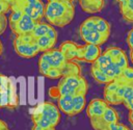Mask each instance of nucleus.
Returning a JSON list of instances; mask_svg holds the SVG:
<instances>
[{
  "label": "nucleus",
  "instance_id": "9b49d317",
  "mask_svg": "<svg viewBox=\"0 0 133 130\" xmlns=\"http://www.w3.org/2000/svg\"><path fill=\"white\" fill-rule=\"evenodd\" d=\"M39 59L46 61L51 68H55V69H59L62 72V68L64 67L65 62L68 61L64 56L62 55V53L59 51V49L57 48H53L49 51L43 52Z\"/></svg>",
  "mask_w": 133,
  "mask_h": 130
},
{
  "label": "nucleus",
  "instance_id": "c756f323",
  "mask_svg": "<svg viewBox=\"0 0 133 130\" xmlns=\"http://www.w3.org/2000/svg\"><path fill=\"white\" fill-rule=\"evenodd\" d=\"M123 104L129 109V111L133 110V97H131V98H129V99L123 101Z\"/></svg>",
  "mask_w": 133,
  "mask_h": 130
},
{
  "label": "nucleus",
  "instance_id": "f03ea898",
  "mask_svg": "<svg viewBox=\"0 0 133 130\" xmlns=\"http://www.w3.org/2000/svg\"><path fill=\"white\" fill-rule=\"evenodd\" d=\"M60 110L55 104L44 102L33 112L32 121L42 128H55L60 122Z\"/></svg>",
  "mask_w": 133,
  "mask_h": 130
},
{
  "label": "nucleus",
  "instance_id": "a211bd4d",
  "mask_svg": "<svg viewBox=\"0 0 133 130\" xmlns=\"http://www.w3.org/2000/svg\"><path fill=\"white\" fill-rule=\"evenodd\" d=\"M35 41H36V45L39 49V52H42V53L53 49L56 45V42H57L56 38H53V37H51L47 34L44 35V36L35 38Z\"/></svg>",
  "mask_w": 133,
  "mask_h": 130
},
{
  "label": "nucleus",
  "instance_id": "39448f33",
  "mask_svg": "<svg viewBox=\"0 0 133 130\" xmlns=\"http://www.w3.org/2000/svg\"><path fill=\"white\" fill-rule=\"evenodd\" d=\"M14 48L16 53L23 58H32L39 53L36 41L30 33L16 35L14 40Z\"/></svg>",
  "mask_w": 133,
  "mask_h": 130
},
{
  "label": "nucleus",
  "instance_id": "72a5a7b5",
  "mask_svg": "<svg viewBox=\"0 0 133 130\" xmlns=\"http://www.w3.org/2000/svg\"><path fill=\"white\" fill-rule=\"evenodd\" d=\"M128 119H129V122L133 125V110L129 111V114H128Z\"/></svg>",
  "mask_w": 133,
  "mask_h": 130
},
{
  "label": "nucleus",
  "instance_id": "aec40b11",
  "mask_svg": "<svg viewBox=\"0 0 133 130\" xmlns=\"http://www.w3.org/2000/svg\"><path fill=\"white\" fill-rule=\"evenodd\" d=\"M81 68L75 60H68L62 68V77L68 75H80Z\"/></svg>",
  "mask_w": 133,
  "mask_h": 130
},
{
  "label": "nucleus",
  "instance_id": "58836bf2",
  "mask_svg": "<svg viewBox=\"0 0 133 130\" xmlns=\"http://www.w3.org/2000/svg\"><path fill=\"white\" fill-rule=\"evenodd\" d=\"M116 1H117V2H118V4H119V3H122V2H123V1H125V0H116Z\"/></svg>",
  "mask_w": 133,
  "mask_h": 130
},
{
  "label": "nucleus",
  "instance_id": "2f4dec72",
  "mask_svg": "<svg viewBox=\"0 0 133 130\" xmlns=\"http://www.w3.org/2000/svg\"><path fill=\"white\" fill-rule=\"evenodd\" d=\"M32 130H55V128H42V127H39L37 125H34Z\"/></svg>",
  "mask_w": 133,
  "mask_h": 130
},
{
  "label": "nucleus",
  "instance_id": "dca6fc26",
  "mask_svg": "<svg viewBox=\"0 0 133 130\" xmlns=\"http://www.w3.org/2000/svg\"><path fill=\"white\" fill-rule=\"evenodd\" d=\"M81 9L84 12L94 15L100 12L105 6V0H79Z\"/></svg>",
  "mask_w": 133,
  "mask_h": 130
},
{
  "label": "nucleus",
  "instance_id": "393cba45",
  "mask_svg": "<svg viewBox=\"0 0 133 130\" xmlns=\"http://www.w3.org/2000/svg\"><path fill=\"white\" fill-rule=\"evenodd\" d=\"M104 52L107 53V54L112 58V60H115V59H116L121 54H123L125 51L122 50V49L118 48V47H109V48L106 49Z\"/></svg>",
  "mask_w": 133,
  "mask_h": 130
},
{
  "label": "nucleus",
  "instance_id": "a878e982",
  "mask_svg": "<svg viewBox=\"0 0 133 130\" xmlns=\"http://www.w3.org/2000/svg\"><path fill=\"white\" fill-rule=\"evenodd\" d=\"M114 62H115V64L123 71L124 69H126L127 67H129V64H128V57H127V55H126V53L124 52L123 54H121L115 60H113Z\"/></svg>",
  "mask_w": 133,
  "mask_h": 130
},
{
  "label": "nucleus",
  "instance_id": "f3484780",
  "mask_svg": "<svg viewBox=\"0 0 133 130\" xmlns=\"http://www.w3.org/2000/svg\"><path fill=\"white\" fill-rule=\"evenodd\" d=\"M73 97L72 95H65L57 97V107L60 111L65 113L69 116L75 115L74 113V103H73Z\"/></svg>",
  "mask_w": 133,
  "mask_h": 130
},
{
  "label": "nucleus",
  "instance_id": "f8f14e48",
  "mask_svg": "<svg viewBox=\"0 0 133 130\" xmlns=\"http://www.w3.org/2000/svg\"><path fill=\"white\" fill-rule=\"evenodd\" d=\"M79 33H80L81 38L85 42V44H91V45H97V46L103 45L109 38V36L104 35L95 29L86 28L82 25H80L79 27Z\"/></svg>",
  "mask_w": 133,
  "mask_h": 130
},
{
  "label": "nucleus",
  "instance_id": "7c9ffc66",
  "mask_svg": "<svg viewBox=\"0 0 133 130\" xmlns=\"http://www.w3.org/2000/svg\"><path fill=\"white\" fill-rule=\"evenodd\" d=\"M122 17H123V19H124L126 22H129V23H133V12H130V14H126V15H123Z\"/></svg>",
  "mask_w": 133,
  "mask_h": 130
},
{
  "label": "nucleus",
  "instance_id": "4c0bfd02",
  "mask_svg": "<svg viewBox=\"0 0 133 130\" xmlns=\"http://www.w3.org/2000/svg\"><path fill=\"white\" fill-rule=\"evenodd\" d=\"M52 1H58V0H48V2H52ZM60 1H71V2H73L74 0H60Z\"/></svg>",
  "mask_w": 133,
  "mask_h": 130
},
{
  "label": "nucleus",
  "instance_id": "4be33fe9",
  "mask_svg": "<svg viewBox=\"0 0 133 130\" xmlns=\"http://www.w3.org/2000/svg\"><path fill=\"white\" fill-rule=\"evenodd\" d=\"M73 103H74V113L76 115V114L80 113L84 109V107L86 106L85 95H74Z\"/></svg>",
  "mask_w": 133,
  "mask_h": 130
},
{
  "label": "nucleus",
  "instance_id": "5701e85b",
  "mask_svg": "<svg viewBox=\"0 0 133 130\" xmlns=\"http://www.w3.org/2000/svg\"><path fill=\"white\" fill-rule=\"evenodd\" d=\"M122 82L125 83H132L133 84V68L132 67H127L124 69L121 73V75L116 78Z\"/></svg>",
  "mask_w": 133,
  "mask_h": 130
},
{
  "label": "nucleus",
  "instance_id": "412c9836",
  "mask_svg": "<svg viewBox=\"0 0 133 130\" xmlns=\"http://www.w3.org/2000/svg\"><path fill=\"white\" fill-rule=\"evenodd\" d=\"M90 73H91V76L94 77V79L98 82V83H100V84H107V83H109L110 81H112L108 76H106L101 70H99L96 66H94V64H91V68H90Z\"/></svg>",
  "mask_w": 133,
  "mask_h": 130
},
{
  "label": "nucleus",
  "instance_id": "cd10ccee",
  "mask_svg": "<svg viewBox=\"0 0 133 130\" xmlns=\"http://www.w3.org/2000/svg\"><path fill=\"white\" fill-rule=\"evenodd\" d=\"M8 25V19L5 15H0V34H2Z\"/></svg>",
  "mask_w": 133,
  "mask_h": 130
},
{
  "label": "nucleus",
  "instance_id": "473e14b6",
  "mask_svg": "<svg viewBox=\"0 0 133 130\" xmlns=\"http://www.w3.org/2000/svg\"><path fill=\"white\" fill-rule=\"evenodd\" d=\"M0 130H9L8 127H7V125L2 120H0Z\"/></svg>",
  "mask_w": 133,
  "mask_h": 130
},
{
  "label": "nucleus",
  "instance_id": "b1692460",
  "mask_svg": "<svg viewBox=\"0 0 133 130\" xmlns=\"http://www.w3.org/2000/svg\"><path fill=\"white\" fill-rule=\"evenodd\" d=\"M119 10L122 16L133 12V0H125L119 3Z\"/></svg>",
  "mask_w": 133,
  "mask_h": 130
},
{
  "label": "nucleus",
  "instance_id": "4468645a",
  "mask_svg": "<svg viewBox=\"0 0 133 130\" xmlns=\"http://www.w3.org/2000/svg\"><path fill=\"white\" fill-rule=\"evenodd\" d=\"M108 106L104 99H92L86 106V114L89 120L99 119L103 115Z\"/></svg>",
  "mask_w": 133,
  "mask_h": 130
},
{
  "label": "nucleus",
  "instance_id": "c85d7f7f",
  "mask_svg": "<svg viewBox=\"0 0 133 130\" xmlns=\"http://www.w3.org/2000/svg\"><path fill=\"white\" fill-rule=\"evenodd\" d=\"M127 44L131 50H133V28L128 32L127 35Z\"/></svg>",
  "mask_w": 133,
  "mask_h": 130
},
{
  "label": "nucleus",
  "instance_id": "f257e3e1",
  "mask_svg": "<svg viewBox=\"0 0 133 130\" xmlns=\"http://www.w3.org/2000/svg\"><path fill=\"white\" fill-rule=\"evenodd\" d=\"M44 17L52 26L64 27L75 17V5L71 1H52L45 4Z\"/></svg>",
  "mask_w": 133,
  "mask_h": 130
},
{
  "label": "nucleus",
  "instance_id": "6ab92c4d",
  "mask_svg": "<svg viewBox=\"0 0 133 130\" xmlns=\"http://www.w3.org/2000/svg\"><path fill=\"white\" fill-rule=\"evenodd\" d=\"M52 27H53V26H52V25H50L49 23H47V22H43V21H39V22H37L36 26L34 27L33 31H32L30 34H31L34 38H37V37H41V36L46 35V34L48 33V31H49Z\"/></svg>",
  "mask_w": 133,
  "mask_h": 130
},
{
  "label": "nucleus",
  "instance_id": "7ed1b4c3",
  "mask_svg": "<svg viewBox=\"0 0 133 130\" xmlns=\"http://www.w3.org/2000/svg\"><path fill=\"white\" fill-rule=\"evenodd\" d=\"M88 89V83L80 75H68L59 79L56 86V97L65 95H85Z\"/></svg>",
  "mask_w": 133,
  "mask_h": 130
},
{
  "label": "nucleus",
  "instance_id": "2eb2a0df",
  "mask_svg": "<svg viewBox=\"0 0 133 130\" xmlns=\"http://www.w3.org/2000/svg\"><path fill=\"white\" fill-rule=\"evenodd\" d=\"M58 49L66 60H78L80 46L77 45L76 43L71 42V41L63 42L60 44Z\"/></svg>",
  "mask_w": 133,
  "mask_h": 130
},
{
  "label": "nucleus",
  "instance_id": "20e7f679",
  "mask_svg": "<svg viewBox=\"0 0 133 130\" xmlns=\"http://www.w3.org/2000/svg\"><path fill=\"white\" fill-rule=\"evenodd\" d=\"M19 105V96L15 83L0 74V107L15 108Z\"/></svg>",
  "mask_w": 133,
  "mask_h": 130
},
{
  "label": "nucleus",
  "instance_id": "0eeeda50",
  "mask_svg": "<svg viewBox=\"0 0 133 130\" xmlns=\"http://www.w3.org/2000/svg\"><path fill=\"white\" fill-rule=\"evenodd\" d=\"M91 64L96 66L99 70H101L111 80L116 79L121 75V73H122V70L115 64V62L112 60V58L107 53H105V52H103L97 58V60L94 63H91Z\"/></svg>",
  "mask_w": 133,
  "mask_h": 130
},
{
  "label": "nucleus",
  "instance_id": "ddd939ff",
  "mask_svg": "<svg viewBox=\"0 0 133 130\" xmlns=\"http://www.w3.org/2000/svg\"><path fill=\"white\" fill-rule=\"evenodd\" d=\"M101 54H102V51H101L100 46L91 45V44H85L83 46H80L78 60L94 63Z\"/></svg>",
  "mask_w": 133,
  "mask_h": 130
},
{
  "label": "nucleus",
  "instance_id": "9d476101",
  "mask_svg": "<svg viewBox=\"0 0 133 130\" xmlns=\"http://www.w3.org/2000/svg\"><path fill=\"white\" fill-rule=\"evenodd\" d=\"M81 25L86 27V28H89V29H95L104 35H107V36L110 35V30H111L110 24L108 23L107 20H105L102 17L91 16V17L85 19L81 23Z\"/></svg>",
  "mask_w": 133,
  "mask_h": 130
},
{
  "label": "nucleus",
  "instance_id": "f704fd0d",
  "mask_svg": "<svg viewBox=\"0 0 133 130\" xmlns=\"http://www.w3.org/2000/svg\"><path fill=\"white\" fill-rule=\"evenodd\" d=\"M0 2H7V3H9V4H12L14 0H0Z\"/></svg>",
  "mask_w": 133,
  "mask_h": 130
},
{
  "label": "nucleus",
  "instance_id": "423d86ee",
  "mask_svg": "<svg viewBox=\"0 0 133 130\" xmlns=\"http://www.w3.org/2000/svg\"><path fill=\"white\" fill-rule=\"evenodd\" d=\"M11 7L19 8L23 14L39 22L44 17L45 4L42 0H14Z\"/></svg>",
  "mask_w": 133,
  "mask_h": 130
},
{
  "label": "nucleus",
  "instance_id": "c9c22d12",
  "mask_svg": "<svg viewBox=\"0 0 133 130\" xmlns=\"http://www.w3.org/2000/svg\"><path fill=\"white\" fill-rule=\"evenodd\" d=\"M2 52H3V46H2V43H1V40H0V56H1Z\"/></svg>",
  "mask_w": 133,
  "mask_h": 130
},
{
  "label": "nucleus",
  "instance_id": "e433bc0d",
  "mask_svg": "<svg viewBox=\"0 0 133 130\" xmlns=\"http://www.w3.org/2000/svg\"><path fill=\"white\" fill-rule=\"evenodd\" d=\"M130 59H131V61H132V63H133V50L130 51Z\"/></svg>",
  "mask_w": 133,
  "mask_h": 130
},
{
  "label": "nucleus",
  "instance_id": "bb28decb",
  "mask_svg": "<svg viewBox=\"0 0 133 130\" xmlns=\"http://www.w3.org/2000/svg\"><path fill=\"white\" fill-rule=\"evenodd\" d=\"M107 130H130V129H129L126 125L116 122V123H111V124H109L108 127H107Z\"/></svg>",
  "mask_w": 133,
  "mask_h": 130
},
{
  "label": "nucleus",
  "instance_id": "1a4fd4ad",
  "mask_svg": "<svg viewBox=\"0 0 133 130\" xmlns=\"http://www.w3.org/2000/svg\"><path fill=\"white\" fill-rule=\"evenodd\" d=\"M36 24H37V21H35L31 17L23 14L22 17L15 24L9 26V28H10V30L12 31V33L15 35L29 34L33 31Z\"/></svg>",
  "mask_w": 133,
  "mask_h": 130
},
{
  "label": "nucleus",
  "instance_id": "6e6552de",
  "mask_svg": "<svg viewBox=\"0 0 133 130\" xmlns=\"http://www.w3.org/2000/svg\"><path fill=\"white\" fill-rule=\"evenodd\" d=\"M116 122H118V114L116 110L109 105L101 118L90 120V125L94 130H107L109 124Z\"/></svg>",
  "mask_w": 133,
  "mask_h": 130
}]
</instances>
